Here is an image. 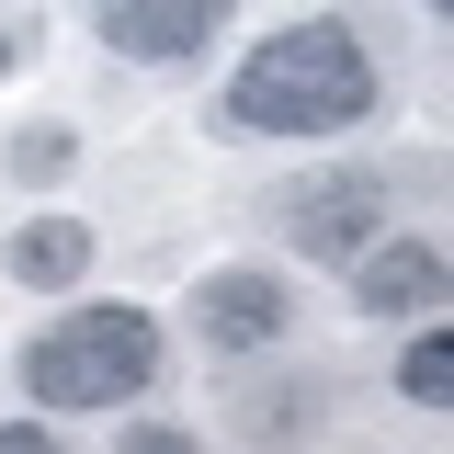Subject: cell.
Listing matches in <instances>:
<instances>
[{
  "label": "cell",
  "mask_w": 454,
  "mask_h": 454,
  "mask_svg": "<svg viewBox=\"0 0 454 454\" xmlns=\"http://www.w3.org/2000/svg\"><path fill=\"white\" fill-rule=\"evenodd\" d=\"M375 103H387L375 46H364L340 12H307V23L262 35V46L227 68L216 125H227V137H352Z\"/></svg>",
  "instance_id": "6da1fadb"
},
{
  "label": "cell",
  "mask_w": 454,
  "mask_h": 454,
  "mask_svg": "<svg viewBox=\"0 0 454 454\" xmlns=\"http://www.w3.org/2000/svg\"><path fill=\"white\" fill-rule=\"evenodd\" d=\"M160 364H170V340L148 307H114V295H91V307H68V318H46V330L23 340V397L35 409H137V397L160 387Z\"/></svg>",
  "instance_id": "7a4b0ae2"
},
{
  "label": "cell",
  "mask_w": 454,
  "mask_h": 454,
  "mask_svg": "<svg viewBox=\"0 0 454 454\" xmlns=\"http://www.w3.org/2000/svg\"><path fill=\"white\" fill-rule=\"evenodd\" d=\"M273 227H284L295 262H352V250L387 227V170H364V160L295 170V182L273 193Z\"/></svg>",
  "instance_id": "3957f363"
},
{
  "label": "cell",
  "mask_w": 454,
  "mask_h": 454,
  "mask_svg": "<svg viewBox=\"0 0 454 454\" xmlns=\"http://www.w3.org/2000/svg\"><path fill=\"white\" fill-rule=\"evenodd\" d=\"M182 318H193V340H205L216 364H250V352H273V340H284L295 284H284L273 262H216V273H193Z\"/></svg>",
  "instance_id": "277c9868"
},
{
  "label": "cell",
  "mask_w": 454,
  "mask_h": 454,
  "mask_svg": "<svg viewBox=\"0 0 454 454\" xmlns=\"http://www.w3.org/2000/svg\"><path fill=\"white\" fill-rule=\"evenodd\" d=\"M91 35L125 68H182L227 35V0H91Z\"/></svg>",
  "instance_id": "5b68a950"
},
{
  "label": "cell",
  "mask_w": 454,
  "mask_h": 454,
  "mask_svg": "<svg viewBox=\"0 0 454 454\" xmlns=\"http://www.w3.org/2000/svg\"><path fill=\"white\" fill-rule=\"evenodd\" d=\"M340 273H352V295H364V318H432L443 284H454L443 273V239H420V227H375Z\"/></svg>",
  "instance_id": "8992f818"
},
{
  "label": "cell",
  "mask_w": 454,
  "mask_h": 454,
  "mask_svg": "<svg viewBox=\"0 0 454 454\" xmlns=\"http://www.w3.org/2000/svg\"><path fill=\"white\" fill-rule=\"evenodd\" d=\"M91 262H103V227L91 216H35V227H12V250H0V273L23 295H68Z\"/></svg>",
  "instance_id": "52a82bcc"
},
{
  "label": "cell",
  "mask_w": 454,
  "mask_h": 454,
  "mask_svg": "<svg viewBox=\"0 0 454 454\" xmlns=\"http://www.w3.org/2000/svg\"><path fill=\"white\" fill-rule=\"evenodd\" d=\"M318 420H330V375H273L250 397V443H307Z\"/></svg>",
  "instance_id": "ba28073f"
},
{
  "label": "cell",
  "mask_w": 454,
  "mask_h": 454,
  "mask_svg": "<svg viewBox=\"0 0 454 454\" xmlns=\"http://www.w3.org/2000/svg\"><path fill=\"white\" fill-rule=\"evenodd\" d=\"M0 170H12V182H23V193H46V182H68V170H80V137H68V125H12V148H0Z\"/></svg>",
  "instance_id": "9c48e42d"
},
{
  "label": "cell",
  "mask_w": 454,
  "mask_h": 454,
  "mask_svg": "<svg viewBox=\"0 0 454 454\" xmlns=\"http://www.w3.org/2000/svg\"><path fill=\"white\" fill-rule=\"evenodd\" d=\"M443 387H454V330H443V318H420L409 352H397V397H409V409H443Z\"/></svg>",
  "instance_id": "30bf717a"
},
{
  "label": "cell",
  "mask_w": 454,
  "mask_h": 454,
  "mask_svg": "<svg viewBox=\"0 0 454 454\" xmlns=\"http://www.w3.org/2000/svg\"><path fill=\"white\" fill-rule=\"evenodd\" d=\"M114 454H193L182 420H114Z\"/></svg>",
  "instance_id": "8fae6325"
},
{
  "label": "cell",
  "mask_w": 454,
  "mask_h": 454,
  "mask_svg": "<svg viewBox=\"0 0 454 454\" xmlns=\"http://www.w3.org/2000/svg\"><path fill=\"white\" fill-rule=\"evenodd\" d=\"M0 454H57V420H0Z\"/></svg>",
  "instance_id": "7c38bea8"
},
{
  "label": "cell",
  "mask_w": 454,
  "mask_h": 454,
  "mask_svg": "<svg viewBox=\"0 0 454 454\" xmlns=\"http://www.w3.org/2000/svg\"><path fill=\"white\" fill-rule=\"evenodd\" d=\"M12 68H23V23L0 12V80H12Z\"/></svg>",
  "instance_id": "4fadbf2b"
}]
</instances>
